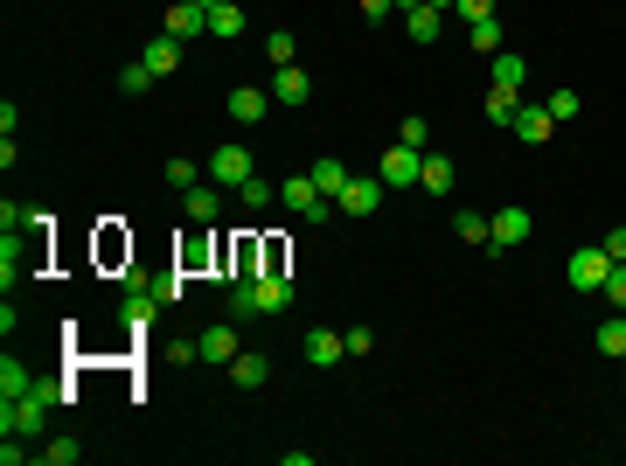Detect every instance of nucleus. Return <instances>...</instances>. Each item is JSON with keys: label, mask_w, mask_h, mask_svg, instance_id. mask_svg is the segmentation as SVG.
<instances>
[{"label": "nucleus", "mask_w": 626, "mask_h": 466, "mask_svg": "<svg viewBox=\"0 0 626 466\" xmlns=\"http://www.w3.org/2000/svg\"><path fill=\"white\" fill-rule=\"evenodd\" d=\"M202 167H209V181H216V188H244V181L258 174V160H251V147H237V140H230V147H216V154L202 160Z\"/></svg>", "instance_id": "1"}, {"label": "nucleus", "mask_w": 626, "mask_h": 466, "mask_svg": "<svg viewBox=\"0 0 626 466\" xmlns=\"http://www.w3.org/2000/svg\"><path fill=\"white\" fill-rule=\"evenodd\" d=\"M383 195H390V188H383V174H348V188L334 195V209H341V216H376V209H383Z\"/></svg>", "instance_id": "2"}, {"label": "nucleus", "mask_w": 626, "mask_h": 466, "mask_svg": "<svg viewBox=\"0 0 626 466\" xmlns=\"http://www.w3.org/2000/svg\"><path fill=\"white\" fill-rule=\"evenodd\" d=\"M606 272H613L606 244H585V251H571V286H578V293H606Z\"/></svg>", "instance_id": "3"}, {"label": "nucleus", "mask_w": 626, "mask_h": 466, "mask_svg": "<svg viewBox=\"0 0 626 466\" xmlns=\"http://www.w3.org/2000/svg\"><path fill=\"white\" fill-rule=\"evenodd\" d=\"M376 174H383V188H411V181H418V174H425V154H418V147H404V140H397V147H390V154L376 160Z\"/></svg>", "instance_id": "4"}, {"label": "nucleus", "mask_w": 626, "mask_h": 466, "mask_svg": "<svg viewBox=\"0 0 626 466\" xmlns=\"http://www.w3.org/2000/svg\"><path fill=\"white\" fill-rule=\"evenodd\" d=\"M195 355H202V362H223V369H230V362L244 355V348H237V320H216V327H202V334H195Z\"/></svg>", "instance_id": "5"}, {"label": "nucleus", "mask_w": 626, "mask_h": 466, "mask_svg": "<svg viewBox=\"0 0 626 466\" xmlns=\"http://www.w3.org/2000/svg\"><path fill=\"white\" fill-rule=\"evenodd\" d=\"M279 202H286V209H293V216H307V223H320V216H327V209H334V202H327V195H320V188H313V174H293V181H286V188H279Z\"/></svg>", "instance_id": "6"}, {"label": "nucleus", "mask_w": 626, "mask_h": 466, "mask_svg": "<svg viewBox=\"0 0 626 466\" xmlns=\"http://www.w3.org/2000/svg\"><path fill=\"white\" fill-rule=\"evenodd\" d=\"M251 293H258V313H286V307H293V279L279 272V258L251 279Z\"/></svg>", "instance_id": "7"}, {"label": "nucleus", "mask_w": 626, "mask_h": 466, "mask_svg": "<svg viewBox=\"0 0 626 466\" xmlns=\"http://www.w3.org/2000/svg\"><path fill=\"white\" fill-rule=\"evenodd\" d=\"M529 230H536V216H529V209H501V216H494V230H487V251H515V244H529Z\"/></svg>", "instance_id": "8"}, {"label": "nucleus", "mask_w": 626, "mask_h": 466, "mask_svg": "<svg viewBox=\"0 0 626 466\" xmlns=\"http://www.w3.org/2000/svg\"><path fill=\"white\" fill-rule=\"evenodd\" d=\"M307 98H313V77L300 63H279L272 70V105H307Z\"/></svg>", "instance_id": "9"}, {"label": "nucleus", "mask_w": 626, "mask_h": 466, "mask_svg": "<svg viewBox=\"0 0 626 466\" xmlns=\"http://www.w3.org/2000/svg\"><path fill=\"white\" fill-rule=\"evenodd\" d=\"M140 63H147L154 77H174V70H181V35H167V28H160L154 42L140 49Z\"/></svg>", "instance_id": "10"}, {"label": "nucleus", "mask_w": 626, "mask_h": 466, "mask_svg": "<svg viewBox=\"0 0 626 466\" xmlns=\"http://www.w3.org/2000/svg\"><path fill=\"white\" fill-rule=\"evenodd\" d=\"M154 293H147V286H126V300H119V320H126V334H147V327H154Z\"/></svg>", "instance_id": "11"}, {"label": "nucleus", "mask_w": 626, "mask_h": 466, "mask_svg": "<svg viewBox=\"0 0 626 466\" xmlns=\"http://www.w3.org/2000/svg\"><path fill=\"white\" fill-rule=\"evenodd\" d=\"M167 35H181V42L209 35V7H195V0H174V7H167Z\"/></svg>", "instance_id": "12"}, {"label": "nucleus", "mask_w": 626, "mask_h": 466, "mask_svg": "<svg viewBox=\"0 0 626 466\" xmlns=\"http://www.w3.org/2000/svg\"><path fill=\"white\" fill-rule=\"evenodd\" d=\"M550 133H557L550 105H522V112H515V140H522V147H543Z\"/></svg>", "instance_id": "13"}, {"label": "nucleus", "mask_w": 626, "mask_h": 466, "mask_svg": "<svg viewBox=\"0 0 626 466\" xmlns=\"http://www.w3.org/2000/svg\"><path fill=\"white\" fill-rule=\"evenodd\" d=\"M181 209H188V223H216V216H223V188H216V181H195V188L181 195Z\"/></svg>", "instance_id": "14"}, {"label": "nucleus", "mask_w": 626, "mask_h": 466, "mask_svg": "<svg viewBox=\"0 0 626 466\" xmlns=\"http://www.w3.org/2000/svg\"><path fill=\"white\" fill-rule=\"evenodd\" d=\"M341 355H348V334H334V327H313L307 334V362L313 369H334Z\"/></svg>", "instance_id": "15"}, {"label": "nucleus", "mask_w": 626, "mask_h": 466, "mask_svg": "<svg viewBox=\"0 0 626 466\" xmlns=\"http://www.w3.org/2000/svg\"><path fill=\"white\" fill-rule=\"evenodd\" d=\"M230 112H237V126H258V119L272 112V91H251V84H244V91H230Z\"/></svg>", "instance_id": "16"}, {"label": "nucleus", "mask_w": 626, "mask_h": 466, "mask_svg": "<svg viewBox=\"0 0 626 466\" xmlns=\"http://www.w3.org/2000/svg\"><path fill=\"white\" fill-rule=\"evenodd\" d=\"M209 35H216V42H237V35H244V7H237V0L209 7Z\"/></svg>", "instance_id": "17"}, {"label": "nucleus", "mask_w": 626, "mask_h": 466, "mask_svg": "<svg viewBox=\"0 0 626 466\" xmlns=\"http://www.w3.org/2000/svg\"><path fill=\"white\" fill-rule=\"evenodd\" d=\"M223 265H230V286H237V279H258V237H237Z\"/></svg>", "instance_id": "18"}, {"label": "nucleus", "mask_w": 626, "mask_h": 466, "mask_svg": "<svg viewBox=\"0 0 626 466\" xmlns=\"http://www.w3.org/2000/svg\"><path fill=\"white\" fill-rule=\"evenodd\" d=\"M230 376H237V390H265L272 362H265V355H237V362H230Z\"/></svg>", "instance_id": "19"}, {"label": "nucleus", "mask_w": 626, "mask_h": 466, "mask_svg": "<svg viewBox=\"0 0 626 466\" xmlns=\"http://www.w3.org/2000/svg\"><path fill=\"white\" fill-rule=\"evenodd\" d=\"M307 174H313V188H320V195H327V202H334V195H341V188H348V167H341V160H313Z\"/></svg>", "instance_id": "20"}, {"label": "nucleus", "mask_w": 626, "mask_h": 466, "mask_svg": "<svg viewBox=\"0 0 626 466\" xmlns=\"http://www.w3.org/2000/svg\"><path fill=\"white\" fill-rule=\"evenodd\" d=\"M592 334H599V355H613V362L626 355V313H613V320H599Z\"/></svg>", "instance_id": "21"}, {"label": "nucleus", "mask_w": 626, "mask_h": 466, "mask_svg": "<svg viewBox=\"0 0 626 466\" xmlns=\"http://www.w3.org/2000/svg\"><path fill=\"white\" fill-rule=\"evenodd\" d=\"M418 181H425L432 195H446V188H453V154H425V174H418Z\"/></svg>", "instance_id": "22"}, {"label": "nucleus", "mask_w": 626, "mask_h": 466, "mask_svg": "<svg viewBox=\"0 0 626 466\" xmlns=\"http://www.w3.org/2000/svg\"><path fill=\"white\" fill-rule=\"evenodd\" d=\"M453 230H460V244H487L494 216H480V209H460V216H453Z\"/></svg>", "instance_id": "23"}, {"label": "nucleus", "mask_w": 626, "mask_h": 466, "mask_svg": "<svg viewBox=\"0 0 626 466\" xmlns=\"http://www.w3.org/2000/svg\"><path fill=\"white\" fill-rule=\"evenodd\" d=\"M522 77H529V63H522L515 49H508V56H494V84H501V91H522Z\"/></svg>", "instance_id": "24"}, {"label": "nucleus", "mask_w": 626, "mask_h": 466, "mask_svg": "<svg viewBox=\"0 0 626 466\" xmlns=\"http://www.w3.org/2000/svg\"><path fill=\"white\" fill-rule=\"evenodd\" d=\"M480 112H487V119H494V126H515V112H522V105H515V91H501V84H494V91H487V105H480Z\"/></svg>", "instance_id": "25"}, {"label": "nucleus", "mask_w": 626, "mask_h": 466, "mask_svg": "<svg viewBox=\"0 0 626 466\" xmlns=\"http://www.w3.org/2000/svg\"><path fill=\"white\" fill-rule=\"evenodd\" d=\"M202 174H209V167H195V160H167V188H174V195H188Z\"/></svg>", "instance_id": "26"}, {"label": "nucleus", "mask_w": 626, "mask_h": 466, "mask_svg": "<svg viewBox=\"0 0 626 466\" xmlns=\"http://www.w3.org/2000/svg\"><path fill=\"white\" fill-rule=\"evenodd\" d=\"M0 390H7V397H28V390H35V376H28V369L7 355V362H0Z\"/></svg>", "instance_id": "27"}, {"label": "nucleus", "mask_w": 626, "mask_h": 466, "mask_svg": "<svg viewBox=\"0 0 626 466\" xmlns=\"http://www.w3.org/2000/svg\"><path fill=\"white\" fill-rule=\"evenodd\" d=\"M467 42H473V49H501V14H487V21H467Z\"/></svg>", "instance_id": "28"}, {"label": "nucleus", "mask_w": 626, "mask_h": 466, "mask_svg": "<svg viewBox=\"0 0 626 466\" xmlns=\"http://www.w3.org/2000/svg\"><path fill=\"white\" fill-rule=\"evenodd\" d=\"M147 293H154L160 307H174V300L188 293V279H181V265H174V272H160V279H154V286H147Z\"/></svg>", "instance_id": "29"}, {"label": "nucleus", "mask_w": 626, "mask_h": 466, "mask_svg": "<svg viewBox=\"0 0 626 466\" xmlns=\"http://www.w3.org/2000/svg\"><path fill=\"white\" fill-rule=\"evenodd\" d=\"M119 91H126V98L154 91V70H147V63H126V70H119Z\"/></svg>", "instance_id": "30"}, {"label": "nucleus", "mask_w": 626, "mask_h": 466, "mask_svg": "<svg viewBox=\"0 0 626 466\" xmlns=\"http://www.w3.org/2000/svg\"><path fill=\"white\" fill-rule=\"evenodd\" d=\"M272 195H279V188H272V181H265V174H251V181H244V188H237V202H244V209H265V202H272Z\"/></svg>", "instance_id": "31"}, {"label": "nucleus", "mask_w": 626, "mask_h": 466, "mask_svg": "<svg viewBox=\"0 0 626 466\" xmlns=\"http://www.w3.org/2000/svg\"><path fill=\"white\" fill-rule=\"evenodd\" d=\"M258 313V293H251V279H237L230 286V320H251Z\"/></svg>", "instance_id": "32"}, {"label": "nucleus", "mask_w": 626, "mask_h": 466, "mask_svg": "<svg viewBox=\"0 0 626 466\" xmlns=\"http://www.w3.org/2000/svg\"><path fill=\"white\" fill-rule=\"evenodd\" d=\"M42 460H49V466H77V460H84V446H77V439H49Z\"/></svg>", "instance_id": "33"}, {"label": "nucleus", "mask_w": 626, "mask_h": 466, "mask_svg": "<svg viewBox=\"0 0 626 466\" xmlns=\"http://www.w3.org/2000/svg\"><path fill=\"white\" fill-rule=\"evenodd\" d=\"M578 112H585V105H578V91H550V119H557V126H571Z\"/></svg>", "instance_id": "34"}, {"label": "nucleus", "mask_w": 626, "mask_h": 466, "mask_svg": "<svg viewBox=\"0 0 626 466\" xmlns=\"http://www.w3.org/2000/svg\"><path fill=\"white\" fill-rule=\"evenodd\" d=\"M599 244H606V258H613V265H626V223H613Z\"/></svg>", "instance_id": "35"}, {"label": "nucleus", "mask_w": 626, "mask_h": 466, "mask_svg": "<svg viewBox=\"0 0 626 466\" xmlns=\"http://www.w3.org/2000/svg\"><path fill=\"white\" fill-rule=\"evenodd\" d=\"M265 56H272V63H293V35H286V28H272V42H265Z\"/></svg>", "instance_id": "36"}, {"label": "nucleus", "mask_w": 626, "mask_h": 466, "mask_svg": "<svg viewBox=\"0 0 626 466\" xmlns=\"http://www.w3.org/2000/svg\"><path fill=\"white\" fill-rule=\"evenodd\" d=\"M425 140H432V126L411 112V119H404V147H418V154H425Z\"/></svg>", "instance_id": "37"}, {"label": "nucleus", "mask_w": 626, "mask_h": 466, "mask_svg": "<svg viewBox=\"0 0 626 466\" xmlns=\"http://www.w3.org/2000/svg\"><path fill=\"white\" fill-rule=\"evenodd\" d=\"M606 300L626 313V265H613V272H606Z\"/></svg>", "instance_id": "38"}, {"label": "nucleus", "mask_w": 626, "mask_h": 466, "mask_svg": "<svg viewBox=\"0 0 626 466\" xmlns=\"http://www.w3.org/2000/svg\"><path fill=\"white\" fill-rule=\"evenodd\" d=\"M195 265H209V237H195V244L181 251V272H195Z\"/></svg>", "instance_id": "39"}, {"label": "nucleus", "mask_w": 626, "mask_h": 466, "mask_svg": "<svg viewBox=\"0 0 626 466\" xmlns=\"http://www.w3.org/2000/svg\"><path fill=\"white\" fill-rule=\"evenodd\" d=\"M460 14H467V21H487V14H494V0H460Z\"/></svg>", "instance_id": "40"}, {"label": "nucleus", "mask_w": 626, "mask_h": 466, "mask_svg": "<svg viewBox=\"0 0 626 466\" xmlns=\"http://www.w3.org/2000/svg\"><path fill=\"white\" fill-rule=\"evenodd\" d=\"M355 7H362V14H369V21H383V14H390V7H397V0H355Z\"/></svg>", "instance_id": "41"}, {"label": "nucleus", "mask_w": 626, "mask_h": 466, "mask_svg": "<svg viewBox=\"0 0 626 466\" xmlns=\"http://www.w3.org/2000/svg\"><path fill=\"white\" fill-rule=\"evenodd\" d=\"M425 7H460V0H425Z\"/></svg>", "instance_id": "42"}, {"label": "nucleus", "mask_w": 626, "mask_h": 466, "mask_svg": "<svg viewBox=\"0 0 626 466\" xmlns=\"http://www.w3.org/2000/svg\"><path fill=\"white\" fill-rule=\"evenodd\" d=\"M195 7H223V0H195Z\"/></svg>", "instance_id": "43"}, {"label": "nucleus", "mask_w": 626, "mask_h": 466, "mask_svg": "<svg viewBox=\"0 0 626 466\" xmlns=\"http://www.w3.org/2000/svg\"><path fill=\"white\" fill-rule=\"evenodd\" d=\"M620 362H626V355H620Z\"/></svg>", "instance_id": "44"}]
</instances>
